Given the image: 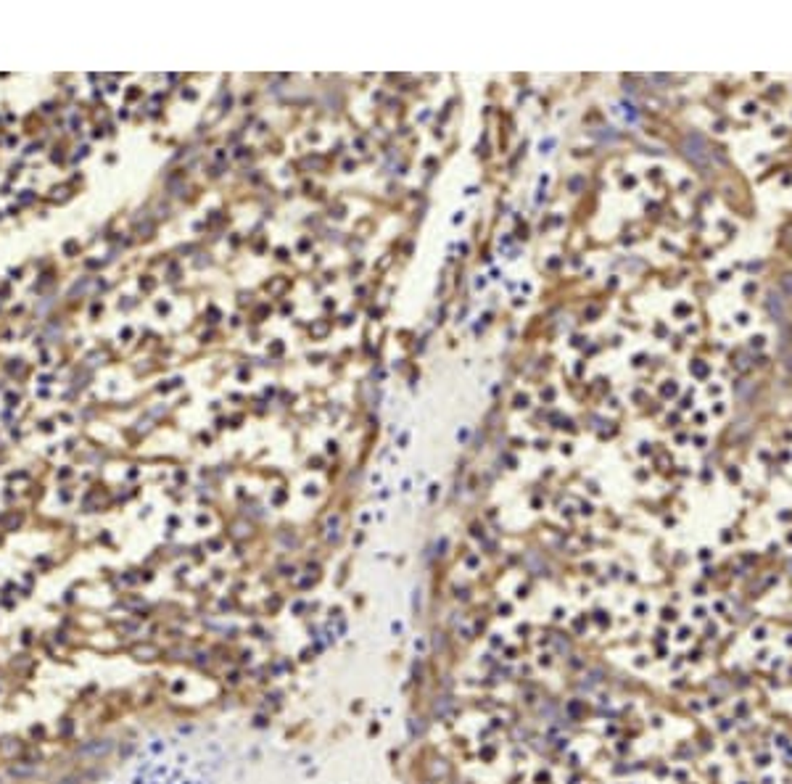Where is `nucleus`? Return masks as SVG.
<instances>
[{
    "mask_svg": "<svg viewBox=\"0 0 792 784\" xmlns=\"http://www.w3.org/2000/svg\"><path fill=\"white\" fill-rule=\"evenodd\" d=\"M684 148H687V156H689V159L700 161V164H705V161H708V143H705L700 135L687 137Z\"/></svg>",
    "mask_w": 792,
    "mask_h": 784,
    "instance_id": "1",
    "label": "nucleus"
},
{
    "mask_svg": "<svg viewBox=\"0 0 792 784\" xmlns=\"http://www.w3.org/2000/svg\"><path fill=\"white\" fill-rule=\"evenodd\" d=\"M766 307H769V315L774 319H779V322H784V315H787V312H784V301H781L779 296L774 294V291H771L769 294V298H766Z\"/></svg>",
    "mask_w": 792,
    "mask_h": 784,
    "instance_id": "2",
    "label": "nucleus"
},
{
    "mask_svg": "<svg viewBox=\"0 0 792 784\" xmlns=\"http://www.w3.org/2000/svg\"><path fill=\"white\" fill-rule=\"evenodd\" d=\"M781 285H784V288H787V291H790V294H792V275H787V277L781 280Z\"/></svg>",
    "mask_w": 792,
    "mask_h": 784,
    "instance_id": "3",
    "label": "nucleus"
}]
</instances>
